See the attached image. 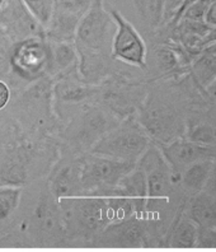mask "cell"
Masks as SVG:
<instances>
[{"label": "cell", "instance_id": "6da1fadb", "mask_svg": "<svg viewBox=\"0 0 216 252\" xmlns=\"http://www.w3.org/2000/svg\"><path fill=\"white\" fill-rule=\"evenodd\" d=\"M151 142L150 134L141 124L134 119H126L98 139L93 145L92 153L136 164Z\"/></svg>", "mask_w": 216, "mask_h": 252}, {"label": "cell", "instance_id": "7a4b0ae2", "mask_svg": "<svg viewBox=\"0 0 216 252\" xmlns=\"http://www.w3.org/2000/svg\"><path fill=\"white\" fill-rule=\"evenodd\" d=\"M116 23L103 0H93L78 23L74 45L78 51L105 55L111 53Z\"/></svg>", "mask_w": 216, "mask_h": 252}, {"label": "cell", "instance_id": "3957f363", "mask_svg": "<svg viewBox=\"0 0 216 252\" xmlns=\"http://www.w3.org/2000/svg\"><path fill=\"white\" fill-rule=\"evenodd\" d=\"M136 166L141 168L145 173V213L151 217L155 212H159L161 206L169 200L173 185L177 180L154 140L150 143L146 151L136 162Z\"/></svg>", "mask_w": 216, "mask_h": 252}, {"label": "cell", "instance_id": "277c9868", "mask_svg": "<svg viewBox=\"0 0 216 252\" xmlns=\"http://www.w3.org/2000/svg\"><path fill=\"white\" fill-rule=\"evenodd\" d=\"M79 163L83 195H108L121 177L135 167L133 163L121 162L93 153L81 158Z\"/></svg>", "mask_w": 216, "mask_h": 252}, {"label": "cell", "instance_id": "5b68a950", "mask_svg": "<svg viewBox=\"0 0 216 252\" xmlns=\"http://www.w3.org/2000/svg\"><path fill=\"white\" fill-rule=\"evenodd\" d=\"M71 220L90 232L103 231L114 223L112 206L107 195H79L57 200Z\"/></svg>", "mask_w": 216, "mask_h": 252}, {"label": "cell", "instance_id": "8992f818", "mask_svg": "<svg viewBox=\"0 0 216 252\" xmlns=\"http://www.w3.org/2000/svg\"><path fill=\"white\" fill-rule=\"evenodd\" d=\"M116 23V31L111 43V56L120 62L137 68H146V45L137 32L118 10L109 9Z\"/></svg>", "mask_w": 216, "mask_h": 252}, {"label": "cell", "instance_id": "52a82bcc", "mask_svg": "<svg viewBox=\"0 0 216 252\" xmlns=\"http://www.w3.org/2000/svg\"><path fill=\"white\" fill-rule=\"evenodd\" d=\"M162 156L178 181L186 167L198 160L215 159V145H202L187 138L174 139L172 142H155Z\"/></svg>", "mask_w": 216, "mask_h": 252}, {"label": "cell", "instance_id": "ba28073f", "mask_svg": "<svg viewBox=\"0 0 216 252\" xmlns=\"http://www.w3.org/2000/svg\"><path fill=\"white\" fill-rule=\"evenodd\" d=\"M10 64L18 75L27 79L40 77L50 69V47L37 38H26L14 46Z\"/></svg>", "mask_w": 216, "mask_h": 252}, {"label": "cell", "instance_id": "9c48e42d", "mask_svg": "<svg viewBox=\"0 0 216 252\" xmlns=\"http://www.w3.org/2000/svg\"><path fill=\"white\" fill-rule=\"evenodd\" d=\"M149 231L145 216H131L103 229V240L116 246H146Z\"/></svg>", "mask_w": 216, "mask_h": 252}, {"label": "cell", "instance_id": "30bf717a", "mask_svg": "<svg viewBox=\"0 0 216 252\" xmlns=\"http://www.w3.org/2000/svg\"><path fill=\"white\" fill-rule=\"evenodd\" d=\"M108 195H117V196L131 199L136 204V208L140 214L146 216V180L145 173L141 168L136 166L131 171L125 173L117 182V185L112 189Z\"/></svg>", "mask_w": 216, "mask_h": 252}, {"label": "cell", "instance_id": "8fae6325", "mask_svg": "<svg viewBox=\"0 0 216 252\" xmlns=\"http://www.w3.org/2000/svg\"><path fill=\"white\" fill-rule=\"evenodd\" d=\"M197 225L187 217L183 205L177 212L174 220L169 227L165 241L167 246L173 249H196Z\"/></svg>", "mask_w": 216, "mask_h": 252}, {"label": "cell", "instance_id": "7c38bea8", "mask_svg": "<svg viewBox=\"0 0 216 252\" xmlns=\"http://www.w3.org/2000/svg\"><path fill=\"white\" fill-rule=\"evenodd\" d=\"M185 212L197 227H216L215 195L200 191L191 195L189 203L183 204Z\"/></svg>", "mask_w": 216, "mask_h": 252}, {"label": "cell", "instance_id": "4fadbf2b", "mask_svg": "<svg viewBox=\"0 0 216 252\" xmlns=\"http://www.w3.org/2000/svg\"><path fill=\"white\" fill-rule=\"evenodd\" d=\"M214 168H215V159L198 160L183 169L179 175L178 181L182 184L187 194H197L200 191L205 190L207 182L214 175Z\"/></svg>", "mask_w": 216, "mask_h": 252}, {"label": "cell", "instance_id": "5bb4252c", "mask_svg": "<svg viewBox=\"0 0 216 252\" xmlns=\"http://www.w3.org/2000/svg\"><path fill=\"white\" fill-rule=\"evenodd\" d=\"M53 194L56 200L62 197H71L83 195L81 182V163L75 160L69 166H65L53 180Z\"/></svg>", "mask_w": 216, "mask_h": 252}, {"label": "cell", "instance_id": "9a60e30c", "mask_svg": "<svg viewBox=\"0 0 216 252\" xmlns=\"http://www.w3.org/2000/svg\"><path fill=\"white\" fill-rule=\"evenodd\" d=\"M81 18L54 10L49 23L43 28V36L51 42H74L75 31Z\"/></svg>", "mask_w": 216, "mask_h": 252}, {"label": "cell", "instance_id": "2e32d148", "mask_svg": "<svg viewBox=\"0 0 216 252\" xmlns=\"http://www.w3.org/2000/svg\"><path fill=\"white\" fill-rule=\"evenodd\" d=\"M189 70L194 80L204 88H211L216 77V53L215 43L207 46L194 56L189 63Z\"/></svg>", "mask_w": 216, "mask_h": 252}, {"label": "cell", "instance_id": "e0dca14e", "mask_svg": "<svg viewBox=\"0 0 216 252\" xmlns=\"http://www.w3.org/2000/svg\"><path fill=\"white\" fill-rule=\"evenodd\" d=\"M50 47V69L64 73L77 68L78 51L74 42H51Z\"/></svg>", "mask_w": 216, "mask_h": 252}, {"label": "cell", "instance_id": "ac0fdd59", "mask_svg": "<svg viewBox=\"0 0 216 252\" xmlns=\"http://www.w3.org/2000/svg\"><path fill=\"white\" fill-rule=\"evenodd\" d=\"M93 87L84 83L81 79H61L54 87V94L57 99L64 102H81L89 98L93 94Z\"/></svg>", "mask_w": 216, "mask_h": 252}, {"label": "cell", "instance_id": "d6986e66", "mask_svg": "<svg viewBox=\"0 0 216 252\" xmlns=\"http://www.w3.org/2000/svg\"><path fill=\"white\" fill-rule=\"evenodd\" d=\"M134 6L142 23L157 30L163 25L164 0H134Z\"/></svg>", "mask_w": 216, "mask_h": 252}, {"label": "cell", "instance_id": "ffe728a7", "mask_svg": "<svg viewBox=\"0 0 216 252\" xmlns=\"http://www.w3.org/2000/svg\"><path fill=\"white\" fill-rule=\"evenodd\" d=\"M22 189L13 185L0 186V223L12 216L21 204Z\"/></svg>", "mask_w": 216, "mask_h": 252}, {"label": "cell", "instance_id": "44dd1931", "mask_svg": "<svg viewBox=\"0 0 216 252\" xmlns=\"http://www.w3.org/2000/svg\"><path fill=\"white\" fill-rule=\"evenodd\" d=\"M21 3L42 27L43 31V28L46 27L53 16L55 0H21Z\"/></svg>", "mask_w": 216, "mask_h": 252}, {"label": "cell", "instance_id": "7402d4cb", "mask_svg": "<svg viewBox=\"0 0 216 252\" xmlns=\"http://www.w3.org/2000/svg\"><path fill=\"white\" fill-rule=\"evenodd\" d=\"M186 138L202 145H215V129L210 124H197L191 126Z\"/></svg>", "mask_w": 216, "mask_h": 252}, {"label": "cell", "instance_id": "603a6c76", "mask_svg": "<svg viewBox=\"0 0 216 252\" xmlns=\"http://www.w3.org/2000/svg\"><path fill=\"white\" fill-rule=\"evenodd\" d=\"M93 0H55L54 10L81 18Z\"/></svg>", "mask_w": 216, "mask_h": 252}, {"label": "cell", "instance_id": "cb8c5ba5", "mask_svg": "<svg viewBox=\"0 0 216 252\" xmlns=\"http://www.w3.org/2000/svg\"><path fill=\"white\" fill-rule=\"evenodd\" d=\"M216 246V227H198L196 247L214 249Z\"/></svg>", "mask_w": 216, "mask_h": 252}, {"label": "cell", "instance_id": "d4e9b609", "mask_svg": "<svg viewBox=\"0 0 216 252\" xmlns=\"http://www.w3.org/2000/svg\"><path fill=\"white\" fill-rule=\"evenodd\" d=\"M182 1L183 0H164V16L162 26H167L172 21L179 6L182 5Z\"/></svg>", "mask_w": 216, "mask_h": 252}, {"label": "cell", "instance_id": "484cf974", "mask_svg": "<svg viewBox=\"0 0 216 252\" xmlns=\"http://www.w3.org/2000/svg\"><path fill=\"white\" fill-rule=\"evenodd\" d=\"M202 21L206 23L209 27H213L215 28L216 26V3L211 4L209 8H207L206 13H205V16H204V19Z\"/></svg>", "mask_w": 216, "mask_h": 252}, {"label": "cell", "instance_id": "4316f807", "mask_svg": "<svg viewBox=\"0 0 216 252\" xmlns=\"http://www.w3.org/2000/svg\"><path fill=\"white\" fill-rule=\"evenodd\" d=\"M10 99V91L9 87L4 83L3 80H0V110L5 108L8 102Z\"/></svg>", "mask_w": 216, "mask_h": 252}]
</instances>
